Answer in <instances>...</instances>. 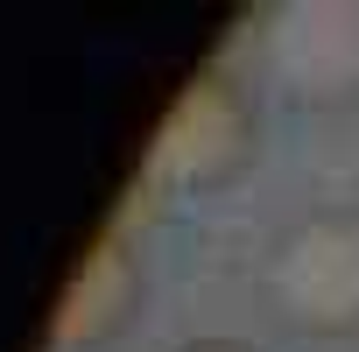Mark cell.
Wrapping results in <instances>:
<instances>
[{
	"label": "cell",
	"instance_id": "cell-1",
	"mask_svg": "<svg viewBox=\"0 0 359 352\" xmlns=\"http://www.w3.org/2000/svg\"><path fill=\"white\" fill-rule=\"evenodd\" d=\"M268 303L296 331H352L359 324V212H310L268 247Z\"/></svg>",
	"mask_w": 359,
	"mask_h": 352
},
{
	"label": "cell",
	"instance_id": "cell-2",
	"mask_svg": "<svg viewBox=\"0 0 359 352\" xmlns=\"http://www.w3.org/2000/svg\"><path fill=\"white\" fill-rule=\"evenodd\" d=\"M261 50L289 99L303 106L359 99V0H268Z\"/></svg>",
	"mask_w": 359,
	"mask_h": 352
},
{
	"label": "cell",
	"instance_id": "cell-3",
	"mask_svg": "<svg viewBox=\"0 0 359 352\" xmlns=\"http://www.w3.org/2000/svg\"><path fill=\"white\" fill-rule=\"evenodd\" d=\"M240 162H247V106L226 78H198L155 127L148 184L155 191H212Z\"/></svg>",
	"mask_w": 359,
	"mask_h": 352
},
{
	"label": "cell",
	"instance_id": "cell-4",
	"mask_svg": "<svg viewBox=\"0 0 359 352\" xmlns=\"http://www.w3.org/2000/svg\"><path fill=\"white\" fill-rule=\"evenodd\" d=\"M127 303H134V268H127L120 254H99L92 275L78 282V303L64 310V331H71V338H99Z\"/></svg>",
	"mask_w": 359,
	"mask_h": 352
},
{
	"label": "cell",
	"instance_id": "cell-5",
	"mask_svg": "<svg viewBox=\"0 0 359 352\" xmlns=\"http://www.w3.org/2000/svg\"><path fill=\"white\" fill-rule=\"evenodd\" d=\"M184 352H254V345H240V338H198V345H184Z\"/></svg>",
	"mask_w": 359,
	"mask_h": 352
}]
</instances>
